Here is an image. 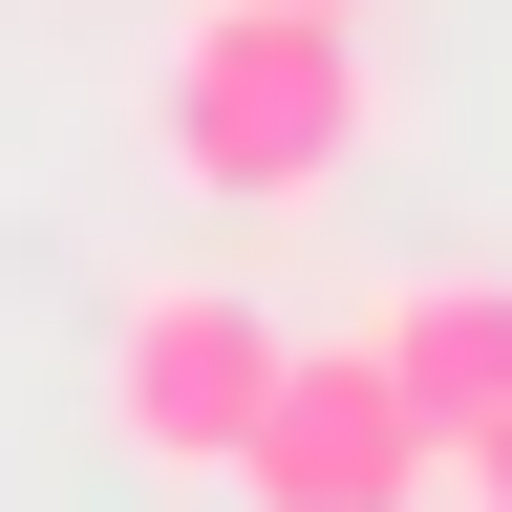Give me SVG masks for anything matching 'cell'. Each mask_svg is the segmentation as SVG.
<instances>
[{
	"label": "cell",
	"mask_w": 512,
	"mask_h": 512,
	"mask_svg": "<svg viewBox=\"0 0 512 512\" xmlns=\"http://www.w3.org/2000/svg\"><path fill=\"white\" fill-rule=\"evenodd\" d=\"M363 342H384V384H406V427L448 448V470L512 427V278H384Z\"/></svg>",
	"instance_id": "277c9868"
},
{
	"label": "cell",
	"mask_w": 512,
	"mask_h": 512,
	"mask_svg": "<svg viewBox=\"0 0 512 512\" xmlns=\"http://www.w3.org/2000/svg\"><path fill=\"white\" fill-rule=\"evenodd\" d=\"M470 512H512V427H491V448H470Z\"/></svg>",
	"instance_id": "5b68a950"
},
{
	"label": "cell",
	"mask_w": 512,
	"mask_h": 512,
	"mask_svg": "<svg viewBox=\"0 0 512 512\" xmlns=\"http://www.w3.org/2000/svg\"><path fill=\"white\" fill-rule=\"evenodd\" d=\"M150 128L235 214H320L342 150H363V22L342 0H192L171 64H150Z\"/></svg>",
	"instance_id": "6da1fadb"
},
{
	"label": "cell",
	"mask_w": 512,
	"mask_h": 512,
	"mask_svg": "<svg viewBox=\"0 0 512 512\" xmlns=\"http://www.w3.org/2000/svg\"><path fill=\"white\" fill-rule=\"evenodd\" d=\"M235 512H427L448 448L406 427V384H384V342L342 320V342H278V406H256V448L214 470Z\"/></svg>",
	"instance_id": "3957f363"
},
{
	"label": "cell",
	"mask_w": 512,
	"mask_h": 512,
	"mask_svg": "<svg viewBox=\"0 0 512 512\" xmlns=\"http://www.w3.org/2000/svg\"><path fill=\"white\" fill-rule=\"evenodd\" d=\"M256 406H278V320H256L235 278H150L107 320V427H128V470H171V491H214Z\"/></svg>",
	"instance_id": "7a4b0ae2"
}]
</instances>
